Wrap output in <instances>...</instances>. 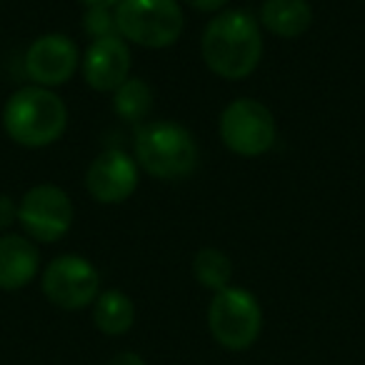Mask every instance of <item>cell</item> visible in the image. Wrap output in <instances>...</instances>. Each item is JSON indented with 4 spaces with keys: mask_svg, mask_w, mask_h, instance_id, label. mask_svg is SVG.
<instances>
[{
    "mask_svg": "<svg viewBox=\"0 0 365 365\" xmlns=\"http://www.w3.org/2000/svg\"><path fill=\"white\" fill-rule=\"evenodd\" d=\"M218 133L230 153L240 158H260L275 145L278 125L268 106L253 98H238L223 108Z\"/></svg>",
    "mask_w": 365,
    "mask_h": 365,
    "instance_id": "obj_6",
    "label": "cell"
},
{
    "mask_svg": "<svg viewBox=\"0 0 365 365\" xmlns=\"http://www.w3.org/2000/svg\"><path fill=\"white\" fill-rule=\"evenodd\" d=\"M106 365H145V360H143V355L133 353V350H120Z\"/></svg>",
    "mask_w": 365,
    "mask_h": 365,
    "instance_id": "obj_20",
    "label": "cell"
},
{
    "mask_svg": "<svg viewBox=\"0 0 365 365\" xmlns=\"http://www.w3.org/2000/svg\"><path fill=\"white\" fill-rule=\"evenodd\" d=\"M83 31H86L93 41L118 36L115 11H110V8H86V16H83Z\"/></svg>",
    "mask_w": 365,
    "mask_h": 365,
    "instance_id": "obj_17",
    "label": "cell"
},
{
    "mask_svg": "<svg viewBox=\"0 0 365 365\" xmlns=\"http://www.w3.org/2000/svg\"><path fill=\"white\" fill-rule=\"evenodd\" d=\"M185 6H190L193 11H198V13H220L225 6H228V0H182Z\"/></svg>",
    "mask_w": 365,
    "mask_h": 365,
    "instance_id": "obj_19",
    "label": "cell"
},
{
    "mask_svg": "<svg viewBox=\"0 0 365 365\" xmlns=\"http://www.w3.org/2000/svg\"><path fill=\"white\" fill-rule=\"evenodd\" d=\"M23 68H26V76L31 78V86L53 91L58 86H66L78 73L81 51L73 38L63 36V33H46L28 46Z\"/></svg>",
    "mask_w": 365,
    "mask_h": 365,
    "instance_id": "obj_9",
    "label": "cell"
},
{
    "mask_svg": "<svg viewBox=\"0 0 365 365\" xmlns=\"http://www.w3.org/2000/svg\"><path fill=\"white\" fill-rule=\"evenodd\" d=\"M83 81L98 93H115L130 78V48L120 36L91 41L81 58Z\"/></svg>",
    "mask_w": 365,
    "mask_h": 365,
    "instance_id": "obj_11",
    "label": "cell"
},
{
    "mask_svg": "<svg viewBox=\"0 0 365 365\" xmlns=\"http://www.w3.org/2000/svg\"><path fill=\"white\" fill-rule=\"evenodd\" d=\"M3 128L8 138L23 148H48L63 138L68 128V106L51 88H18L3 108Z\"/></svg>",
    "mask_w": 365,
    "mask_h": 365,
    "instance_id": "obj_2",
    "label": "cell"
},
{
    "mask_svg": "<svg viewBox=\"0 0 365 365\" xmlns=\"http://www.w3.org/2000/svg\"><path fill=\"white\" fill-rule=\"evenodd\" d=\"M118 36L148 51H163L185 31L180 0H120L115 6Z\"/></svg>",
    "mask_w": 365,
    "mask_h": 365,
    "instance_id": "obj_4",
    "label": "cell"
},
{
    "mask_svg": "<svg viewBox=\"0 0 365 365\" xmlns=\"http://www.w3.org/2000/svg\"><path fill=\"white\" fill-rule=\"evenodd\" d=\"M258 23L273 36L293 41L313 26V6L308 0H263Z\"/></svg>",
    "mask_w": 365,
    "mask_h": 365,
    "instance_id": "obj_13",
    "label": "cell"
},
{
    "mask_svg": "<svg viewBox=\"0 0 365 365\" xmlns=\"http://www.w3.org/2000/svg\"><path fill=\"white\" fill-rule=\"evenodd\" d=\"M93 323L103 335H125L135 323V305H133L130 295L123 290H101V295L93 303Z\"/></svg>",
    "mask_w": 365,
    "mask_h": 365,
    "instance_id": "obj_14",
    "label": "cell"
},
{
    "mask_svg": "<svg viewBox=\"0 0 365 365\" xmlns=\"http://www.w3.org/2000/svg\"><path fill=\"white\" fill-rule=\"evenodd\" d=\"M43 295L56 308L83 310L101 295V275L88 258L66 253L53 258L43 270Z\"/></svg>",
    "mask_w": 365,
    "mask_h": 365,
    "instance_id": "obj_7",
    "label": "cell"
},
{
    "mask_svg": "<svg viewBox=\"0 0 365 365\" xmlns=\"http://www.w3.org/2000/svg\"><path fill=\"white\" fill-rule=\"evenodd\" d=\"M208 328L213 340L225 350H248L263 330V308L248 288L228 285L218 290L208 308Z\"/></svg>",
    "mask_w": 365,
    "mask_h": 365,
    "instance_id": "obj_5",
    "label": "cell"
},
{
    "mask_svg": "<svg viewBox=\"0 0 365 365\" xmlns=\"http://www.w3.org/2000/svg\"><path fill=\"white\" fill-rule=\"evenodd\" d=\"M86 8H110V11H115V6L120 3V0H81Z\"/></svg>",
    "mask_w": 365,
    "mask_h": 365,
    "instance_id": "obj_21",
    "label": "cell"
},
{
    "mask_svg": "<svg viewBox=\"0 0 365 365\" xmlns=\"http://www.w3.org/2000/svg\"><path fill=\"white\" fill-rule=\"evenodd\" d=\"M263 26L248 11H220L200 38V56L208 71L223 81L253 76L263 58Z\"/></svg>",
    "mask_w": 365,
    "mask_h": 365,
    "instance_id": "obj_1",
    "label": "cell"
},
{
    "mask_svg": "<svg viewBox=\"0 0 365 365\" xmlns=\"http://www.w3.org/2000/svg\"><path fill=\"white\" fill-rule=\"evenodd\" d=\"M193 275L203 288L218 290L228 288L230 278H233V263L230 258L218 248H200L193 258Z\"/></svg>",
    "mask_w": 365,
    "mask_h": 365,
    "instance_id": "obj_16",
    "label": "cell"
},
{
    "mask_svg": "<svg viewBox=\"0 0 365 365\" xmlns=\"http://www.w3.org/2000/svg\"><path fill=\"white\" fill-rule=\"evenodd\" d=\"M76 218L71 195L53 182L33 185L18 203V223L36 243H56L68 235Z\"/></svg>",
    "mask_w": 365,
    "mask_h": 365,
    "instance_id": "obj_8",
    "label": "cell"
},
{
    "mask_svg": "<svg viewBox=\"0 0 365 365\" xmlns=\"http://www.w3.org/2000/svg\"><path fill=\"white\" fill-rule=\"evenodd\" d=\"M198 160V140L180 123L153 120L138 130L135 163L158 180H182L193 175Z\"/></svg>",
    "mask_w": 365,
    "mask_h": 365,
    "instance_id": "obj_3",
    "label": "cell"
},
{
    "mask_svg": "<svg viewBox=\"0 0 365 365\" xmlns=\"http://www.w3.org/2000/svg\"><path fill=\"white\" fill-rule=\"evenodd\" d=\"M13 223H18V203L11 195L0 193V230H8Z\"/></svg>",
    "mask_w": 365,
    "mask_h": 365,
    "instance_id": "obj_18",
    "label": "cell"
},
{
    "mask_svg": "<svg viewBox=\"0 0 365 365\" xmlns=\"http://www.w3.org/2000/svg\"><path fill=\"white\" fill-rule=\"evenodd\" d=\"M140 165L123 150H103L86 170V190L96 203L120 205L138 190Z\"/></svg>",
    "mask_w": 365,
    "mask_h": 365,
    "instance_id": "obj_10",
    "label": "cell"
},
{
    "mask_svg": "<svg viewBox=\"0 0 365 365\" xmlns=\"http://www.w3.org/2000/svg\"><path fill=\"white\" fill-rule=\"evenodd\" d=\"M41 273V253L28 235L0 238V290L13 293L31 285Z\"/></svg>",
    "mask_w": 365,
    "mask_h": 365,
    "instance_id": "obj_12",
    "label": "cell"
},
{
    "mask_svg": "<svg viewBox=\"0 0 365 365\" xmlns=\"http://www.w3.org/2000/svg\"><path fill=\"white\" fill-rule=\"evenodd\" d=\"M153 103H155V96H153V88L148 86L143 78H128L115 93H113V110H115L118 118L128 123H140L150 115Z\"/></svg>",
    "mask_w": 365,
    "mask_h": 365,
    "instance_id": "obj_15",
    "label": "cell"
}]
</instances>
